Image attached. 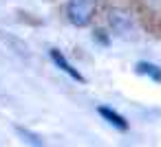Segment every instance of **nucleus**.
I'll list each match as a JSON object with an SVG mask.
<instances>
[{
    "instance_id": "nucleus-2",
    "label": "nucleus",
    "mask_w": 161,
    "mask_h": 147,
    "mask_svg": "<svg viewBox=\"0 0 161 147\" xmlns=\"http://www.w3.org/2000/svg\"><path fill=\"white\" fill-rule=\"evenodd\" d=\"M108 24H110V31H113L117 38L130 40V38H135V33H137V24H135L132 16L126 13L124 9H110V13H108Z\"/></svg>"
},
{
    "instance_id": "nucleus-3",
    "label": "nucleus",
    "mask_w": 161,
    "mask_h": 147,
    "mask_svg": "<svg viewBox=\"0 0 161 147\" xmlns=\"http://www.w3.org/2000/svg\"><path fill=\"white\" fill-rule=\"evenodd\" d=\"M49 57H51V62H53V64L64 73V75H69L73 81H77V84H84V81H86V79H84V75H82V73H80V70H77V68H75V66H73L64 55H62V51L51 48V51H49Z\"/></svg>"
},
{
    "instance_id": "nucleus-4",
    "label": "nucleus",
    "mask_w": 161,
    "mask_h": 147,
    "mask_svg": "<svg viewBox=\"0 0 161 147\" xmlns=\"http://www.w3.org/2000/svg\"><path fill=\"white\" fill-rule=\"evenodd\" d=\"M97 114H99L108 125H113L115 129L128 132V121H126V116H121L117 110H113V108H108V105H97Z\"/></svg>"
},
{
    "instance_id": "nucleus-5",
    "label": "nucleus",
    "mask_w": 161,
    "mask_h": 147,
    "mask_svg": "<svg viewBox=\"0 0 161 147\" xmlns=\"http://www.w3.org/2000/svg\"><path fill=\"white\" fill-rule=\"evenodd\" d=\"M135 73H137V75H143V77H148V79H152V81H157V84H161V68H159L157 64L139 62V64L135 66Z\"/></svg>"
},
{
    "instance_id": "nucleus-1",
    "label": "nucleus",
    "mask_w": 161,
    "mask_h": 147,
    "mask_svg": "<svg viewBox=\"0 0 161 147\" xmlns=\"http://www.w3.org/2000/svg\"><path fill=\"white\" fill-rule=\"evenodd\" d=\"M97 3H99V0H69V5H66V18H69V22L73 27H77V29L88 27L91 20L95 18Z\"/></svg>"
},
{
    "instance_id": "nucleus-6",
    "label": "nucleus",
    "mask_w": 161,
    "mask_h": 147,
    "mask_svg": "<svg viewBox=\"0 0 161 147\" xmlns=\"http://www.w3.org/2000/svg\"><path fill=\"white\" fill-rule=\"evenodd\" d=\"M16 129H18V134L25 136L27 143H31V145H42V138H40L38 134H33V132H29V129H25V127H16Z\"/></svg>"
}]
</instances>
